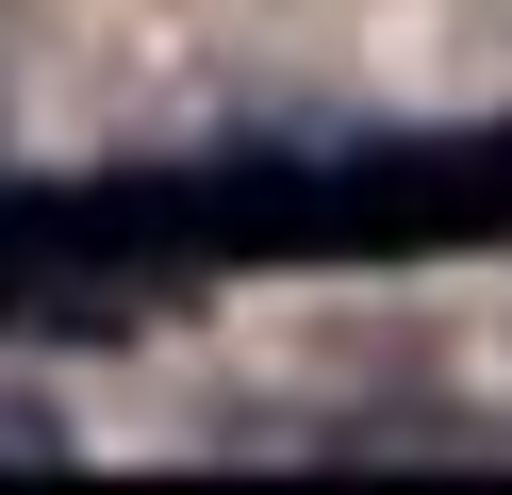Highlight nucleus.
<instances>
[{
	"label": "nucleus",
	"mask_w": 512,
	"mask_h": 495,
	"mask_svg": "<svg viewBox=\"0 0 512 495\" xmlns=\"http://www.w3.org/2000/svg\"><path fill=\"white\" fill-rule=\"evenodd\" d=\"M50 446H67V429H50V413H17V396H0V462H50Z\"/></svg>",
	"instance_id": "1"
}]
</instances>
